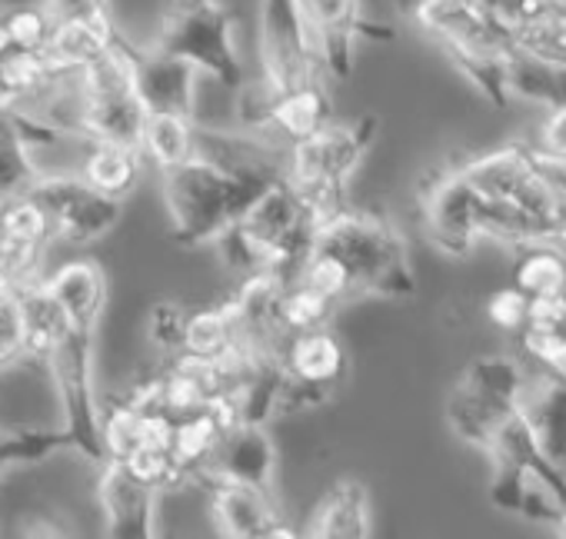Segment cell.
Wrapping results in <instances>:
<instances>
[{
  "label": "cell",
  "mask_w": 566,
  "mask_h": 539,
  "mask_svg": "<svg viewBox=\"0 0 566 539\" xmlns=\"http://www.w3.org/2000/svg\"><path fill=\"white\" fill-rule=\"evenodd\" d=\"M483 317L503 334H520L530 320V297L516 284H506L483 300Z\"/></svg>",
  "instance_id": "d590c367"
},
{
  "label": "cell",
  "mask_w": 566,
  "mask_h": 539,
  "mask_svg": "<svg viewBox=\"0 0 566 539\" xmlns=\"http://www.w3.org/2000/svg\"><path fill=\"white\" fill-rule=\"evenodd\" d=\"M276 473H280V453L266 423H240L237 430L223 436L213 463L203 469L197 486L203 479H233V483L276 493Z\"/></svg>",
  "instance_id": "9a60e30c"
},
{
  "label": "cell",
  "mask_w": 566,
  "mask_h": 539,
  "mask_svg": "<svg viewBox=\"0 0 566 539\" xmlns=\"http://www.w3.org/2000/svg\"><path fill=\"white\" fill-rule=\"evenodd\" d=\"M506 87L513 101H526L536 107H566V67L536 61L530 54H513L506 67Z\"/></svg>",
  "instance_id": "484cf974"
},
{
  "label": "cell",
  "mask_w": 566,
  "mask_h": 539,
  "mask_svg": "<svg viewBox=\"0 0 566 539\" xmlns=\"http://www.w3.org/2000/svg\"><path fill=\"white\" fill-rule=\"evenodd\" d=\"M41 163L28 144V137L21 134V127L11 120V114L0 117V203L31 193L34 183L41 180Z\"/></svg>",
  "instance_id": "4316f807"
},
{
  "label": "cell",
  "mask_w": 566,
  "mask_h": 539,
  "mask_svg": "<svg viewBox=\"0 0 566 539\" xmlns=\"http://www.w3.org/2000/svg\"><path fill=\"white\" fill-rule=\"evenodd\" d=\"M523 413L543 450L553 459L566 463V377L543 373L539 380H533L523 400Z\"/></svg>",
  "instance_id": "7402d4cb"
},
{
  "label": "cell",
  "mask_w": 566,
  "mask_h": 539,
  "mask_svg": "<svg viewBox=\"0 0 566 539\" xmlns=\"http://www.w3.org/2000/svg\"><path fill=\"white\" fill-rule=\"evenodd\" d=\"M24 367V307L18 290L0 287V373Z\"/></svg>",
  "instance_id": "e575fe53"
},
{
  "label": "cell",
  "mask_w": 566,
  "mask_h": 539,
  "mask_svg": "<svg viewBox=\"0 0 566 539\" xmlns=\"http://www.w3.org/2000/svg\"><path fill=\"white\" fill-rule=\"evenodd\" d=\"M147 167L150 163H147L140 147L111 144V140H87L81 157H77V173L91 187H97L101 193H107L114 200H124V203L140 187Z\"/></svg>",
  "instance_id": "ffe728a7"
},
{
  "label": "cell",
  "mask_w": 566,
  "mask_h": 539,
  "mask_svg": "<svg viewBox=\"0 0 566 539\" xmlns=\"http://www.w3.org/2000/svg\"><path fill=\"white\" fill-rule=\"evenodd\" d=\"M340 304L331 300L327 294L314 290L304 281H287L280 294V324L291 337L304 334V330H321V327H334Z\"/></svg>",
  "instance_id": "83f0119b"
},
{
  "label": "cell",
  "mask_w": 566,
  "mask_h": 539,
  "mask_svg": "<svg viewBox=\"0 0 566 539\" xmlns=\"http://www.w3.org/2000/svg\"><path fill=\"white\" fill-rule=\"evenodd\" d=\"M520 353L536 363L543 373L566 377V324L563 327H533L526 324L520 334Z\"/></svg>",
  "instance_id": "836d02e7"
},
{
  "label": "cell",
  "mask_w": 566,
  "mask_h": 539,
  "mask_svg": "<svg viewBox=\"0 0 566 539\" xmlns=\"http://www.w3.org/2000/svg\"><path fill=\"white\" fill-rule=\"evenodd\" d=\"M460 383L473 387L476 393H483L503 406H523L533 377L526 373V367L516 353H483L467 363V370L460 373Z\"/></svg>",
  "instance_id": "d4e9b609"
},
{
  "label": "cell",
  "mask_w": 566,
  "mask_h": 539,
  "mask_svg": "<svg viewBox=\"0 0 566 539\" xmlns=\"http://www.w3.org/2000/svg\"><path fill=\"white\" fill-rule=\"evenodd\" d=\"M0 21H4L14 47H24V51H44L57 28V18L51 14L44 0H21V4L0 8Z\"/></svg>",
  "instance_id": "1f68e13d"
},
{
  "label": "cell",
  "mask_w": 566,
  "mask_h": 539,
  "mask_svg": "<svg viewBox=\"0 0 566 539\" xmlns=\"http://www.w3.org/2000/svg\"><path fill=\"white\" fill-rule=\"evenodd\" d=\"M48 290L57 297L74 330H91V334L101 330L107 297H111V281H107V270L97 260L81 256V260L61 263L48 274Z\"/></svg>",
  "instance_id": "ac0fdd59"
},
{
  "label": "cell",
  "mask_w": 566,
  "mask_h": 539,
  "mask_svg": "<svg viewBox=\"0 0 566 539\" xmlns=\"http://www.w3.org/2000/svg\"><path fill=\"white\" fill-rule=\"evenodd\" d=\"M150 47L190 61L227 91H240L247 84L237 21L223 0H170Z\"/></svg>",
  "instance_id": "8992f818"
},
{
  "label": "cell",
  "mask_w": 566,
  "mask_h": 539,
  "mask_svg": "<svg viewBox=\"0 0 566 539\" xmlns=\"http://www.w3.org/2000/svg\"><path fill=\"white\" fill-rule=\"evenodd\" d=\"M200 489L207 493V512L213 532L223 539H294L304 529L291 526L283 516L276 493L233 483V479H203Z\"/></svg>",
  "instance_id": "7c38bea8"
},
{
  "label": "cell",
  "mask_w": 566,
  "mask_h": 539,
  "mask_svg": "<svg viewBox=\"0 0 566 539\" xmlns=\"http://www.w3.org/2000/svg\"><path fill=\"white\" fill-rule=\"evenodd\" d=\"M463 173L480 193L483 236L510 250L566 233V163L539 147L506 144L460 157Z\"/></svg>",
  "instance_id": "6da1fadb"
},
{
  "label": "cell",
  "mask_w": 566,
  "mask_h": 539,
  "mask_svg": "<svg viewBox=\"0 0 566 539\" xmlns=\"http://www.w3.org/2000/svg\"><path fill=\"white\" fill-rule=\"evenodd\" d=\"M513 410H520V406H503V403H496V400L476 393L473 387H467V383H460V380L453 383V390H450V397H447V423H450L453 436H457L460 443L480 450V453L490 450L496 430L503 426V420H506Z\"/></svg>",
  "instance_id": "44dd1931"
},
{
  "label": "cell",
  "mask_w": 566,
  "mask_h": 539,
  "mask_svg": "<svg viewBox=\"0 0 566 539\" xmlns=\"http://www.w3.org/2000/svg\"><path fill=\"white\" fill-rule=\"evenodd\" d=\"M187 317H190V310H187L184 304H177V300H157V304L147 310L144 334H147V344H150L164 360L184 353Z\"/></svg>",
  "instance_id": "d6a6232c"
},
{
  "label": "cell",
  "mask_w": 566,
  "mask_h": 539,
  "mask_svg": "<svg viewBox=\"0 0 566 539\" xmlns=\"http://www.w3.org/2000/svg\"><path fill=\"white\" fill-rule=\"evenodd\" d=\"M480 4L513 31V28L530 24V21L549 14V11L566 8V0H480Z\"/></svg>",
  "instance_id": "8d00e7d4"
},
{
  "label": "cell",
  "mask_w": 566,
  "mask_h": 539,
  "mask_svg": "<svg viewBox=\"0 0 566 539\" xmlns=\"http://www.w3.org/2000/svg\"><path fill=\"white\" fill-rule=\"evenodd\" d=\"M510 34H513V47L520 54L566 67V8L549 11L530 24H520Z\"/></svg>",
  "instance_id": "4dcf8cb0"
},
{
  "label": "cell",
  "mask_w": 566,
  "mask_h": 539,
  "mask_svg": "<svg viewBox=\"0 0 566 539\" xmlns=\"http://www.w3.org/2000/svg\"><path fill=\"white\" fill-rule=\"evenodd\" d=\"M400 11L490 107H510L506 67L516 54L513 34L480 0H400Z\"/></svg>",
  "instance_id": "7a4b0ae2"
},
{
  "label": "cell",
  "mask_w": 566,
  "mask_h": 539,
  "mask_svg": "<svg viewBox=\"0 0 566 539\" xmlns=\"http://www.w3.org/2000/svg\"><path fill=\"white\" fill-rule=\"evenodd\" d=\"M120 41L124 31L117 18H67L57 21L44 54L61 77H71V74H84Z\"/></svg>",
  "instance_id": "d6986e66"
},
{
  "label": "cell",
  "mask_w": 566,
  "mask_h": 539,
  "mask_svg": "<svg viewBox=\"0 0 566 539\" xmlns=\"http://www.w3.org/2000/svg\"><path fill=\"white\" fill-rule=\"evenodd\" d=\"M237 94V120L266 137V140H283L291 147L297 140H307L321 127L334 120V97L331 84H307L294 91H270L263 81L243 84Z\"/></svg>",
  "instance_id": "30bf717a"
},
{
  "label": "cell",
  "mask_w": 566,
  "mask_h": 539,
  "mask_svg": "<svg viewBox=\"0 0 566 539\" xmlns=\"http://www.w3.org/2000/svg\"><path fill=\"white\" fill-rule=\"evenodd\" d=\"M510 284L526 297L566 294V246L559 240H533L513 246Z\"/></svg>",
  "instance_id": "603a6c76"
},
{
  "label": "cell",
  "mask_w": 566,
  "mask_h": 539,
  "mask_svg": "<svg viewBox=\"0 0 566 539\" xmlns=\"http://www.w3.org/2000/svg\"><path fill=\"white\" fill-rule=\"evenodd\" d=\"M237 337H240L237 334V320H233L227 304L200 307V310H190V317H187L184 353L217 360V357H223L237 344Z\"/></svg>",
  "instance_id": "f1b7e54d"
},
{
  "label": "cell",
  "mask_w": 566,
  "mask_h": 539,
  "mask_svg": "<svg viewBox=\"0 0 566 539\" xmlns=\"http://www.w3.org/2000/svg\"><path fill=\"white\" fill-rule=\"evenodd\" d=\"M311 246L331 250L350 266L360 300H407L417 294L407 240L380 210L344 203L317 226Z\"/></svg>",
  "instance_id": "3957f363"
},
{
  "label": "cell",
  "mask_w": 566,
  "mask_h": 539,
  "mask_svg": "<svg viewBox=\"0 0 566 539\" xmlns=\"http://www.w3.org/2000/svg\"><path fill=\"white\" fill-rule=\"evenodd\" d=\"M556 532H559V536H563V539H566V512H563V519H559V522H556Z\"/></svg>",
  "instance_id": "60d3db41"
},
{
  "label": "cell",
  "mask_w": 566,
  "mask_h": 539,
  "mask_svg": "<svg viewBox=\"0 0 566 539\" xmlns=\"http://www.w3.org/2000/svg\"><path fill=\"white\" fill-rule=\"evenodd\" d=\"M157 499L160 493L140 476H134L120 459L97 463V506L107 536L114 539L157 536Z\"/></svg>",
  "instance_id": "4fadbf2b"
},
{
  "label": "cell",
  "mask_w": 566,
  "mask_h": 539,
  "mask_svg": "<svg viewBox=\"0 0 566 539\" xmlns=\"http://www.w3.org/2000/svg\"><path fill=\"white\" fill-rule=\"evenodd\" d=\"M21 522H24V526L18 529L21 536H71L67 526H54L57 519H54L51 512H31V516H24Z\"/></svg>",
  "instance_id": "ab89813d"
},
{
  "label": "cell",
  "mask_w": 566,
  "mask_h": 539,
  "mask_svg": "<svg viewBox=\"0 0 566 539\" xmlns=\"http://www.w3.org/2000/svg\"><path fill=\"white\" fill-rule=\"evenodd\" d=\"M283 390L276 416H301L324 406L350 377V350L334 327L294 334L280 353Z\"/></svg>",
  "instance_id": "9c48e42d"
},
{
  "label": "cell",
  "mask_w": 566,
  "mask_h": 539,
  "mask_svg": "<svg viewBox=\"0 0 566 539\" xmlns=\"http://www.w3.org/2000/svg\"><path fill=\"white\" fill-rule=\"evenodd\" d=\"M140 150L157 173H167V170L187 163L197 154V120L167 114V110H150L147 124H144Z\"/></svg>",
  "instance_id": "cb8c5ba5"
},
{
  "label": "cell",
  "mask_w": 566,
  "mask_h": 539,
  "mask_svg": "<svg viewBox=\"0 0 566 539\" xmlns=\"http://www.w3.org/2000/svg\"><path fill=\"white\" fill-rule=\"evenodd\" d=\"M380 134L377 114L331 120L307 140L287 147V180L317 216V226L347 203V183L367 160Z\"/></svg>",
  "instance_id": "5b68a950"
},
{
  "label": "cell",
  "mask_w": 566,
  "mask_h": 539,
  "mask_svg": "<svg viewBox=\"0 0 566 539\" xmlns=\"http://www.w3.org/2000/svg\"><path fill=\"white\" fill-rule=\"evenodd\" d=\"M260 81L270 91L331 84L321 34L304 0H256Z\"/></svg>",
  "instance_id": "52a82bcc"
},
{
  "label": "cell",
  "mask_w": 566,
  "mask_h": 539,
  "mask_svg": "<svg viewBox=\"0 0 566 539\" xmlns=\"http://www.w3.org/2000/svg\"><path fill=\"white\" fill-rule=\"evenodd\" d=\"M31 197L48 210L54 240L67 246H94L107 240L124 220V200L101 193L77 170L41 173Z\"/></svg>",
  "instance_id": "8fae6325"
},
{
  "label": "cell",
  "mask_w": 566,
  "mask_h": 539,
  "mask_svg": "<svg viewBox=\"0 0 566 539\" xmlns=\"http://www.w3.org/2000/svg\"><path fill=\"white\" fill-rule=\"evenodd\" d=\"M256 187L203 154H193L187 163L160 173V197L170 220V236L187 246H213L263 193Z\"/></svg>",
  "instance_id": "277c9868"
},
{
  "label": "cell",
  "mask_w": 566,
  "mask_h": 539,
  "mask_svg": "<svg viewBox=\"0 0 566 539\" xmlns=\"http://www.w3.org/2000/svg\"><path fill=\"white\" fill-rule=\"evenodd\" d=\"M197 77L200 71L184 57L150 44L137 47V87L147 110H167L197 120Z\"/></svg>",
  "instance_id": "2e32d148"
},
{
  "label": "cell",
  "mask_w": 566,
  "mask_h": 539,
  "mask_svg": "<svg viewBox=\"0 0 566 539\" xmlns=\"http://www.w3.org/2000/svg\"><path fill=\"white\" fill-rule=\"evenodd\" d=\"M536 147L546 157L566 163V107H553L546 114V120L539 124V134H536Z\"/></svg>",
  "instance_id": "74e56055"
},
{
  "label": "cell",
  "mask_w": 566,
  "mask_h": 539,
  "mask_svg": "<svg viewBox=\"0 0 566 539\" xmlns=\"http://www.w3.org/2000/svg\"><path fill=\"white\" fill-rule=\"evenodd\" d=\"M294 281L311 284L314 290L327 294V297L337 300L340 307L360 300V290H357V281H354V274H350V266H347L337 253L321 250V246H311V250H307V256L301 260Z\"/></svg>",
  "instance_id": "f546056e"
},
{
  "label": "cell",
  "mask_w": 566,
  "mask_h": 539,
  "mask_svg": "<svg viewBox=\"0 0 566 539\" xmlns=\"http://www.w3.org/2000/svg\"><path fill=\"white\" fill-rule=\"evenodd\" d=\"M304 536L311 539H370L374 536V496L364 479L340 476L311 509Z\"/></svg>",
  "instance_id": "e0dca14e"
},
{
  "label": "cell",
  "mask_w": 566,
  "mask_h": 539,
  "mask_svg": "<svg viewBox=\"0 0 566 539\" xmlns=\"http://www.w3.org/2000/svg\"><path fill=\"white\" fill-rule=\"evenodd\" d=\"M417 210L427 243L443 260H467L483 240L480 193L460 160L433 167L417 183Z\"/></svg>",
  "instance_id": "ba28073f"
},
{
  "label": "cell",
  "mask_w": 566,
  "mask_h": 539,
  "mask_svg": "<svg viewBox=\"0 0 566 539\" xmlns=\"http://www.w3.org/2000/svg\"><path fill=\"white\" fill-rule=\"evenodd\" d=\"M307 14L321 34L324 61L331 71V81H347L354 74V47L360 38L370 41H390L394 31L384 24H374L364 11V0H304Z\"/></svg>",
  "instance_id": "5bb4252c"
},
{
  "label": "cell",
  "mask_w": 566,
  "mask_h": 539,
  "mask_svg": "<svg viewBox=\"0 0 566 539\" xmlns=\"http://www.w3.org/2000/svg\"><path fill=\"white\" fill-rule=\"evenodd\" d=\"M533 327H563L566 324V294H543L530 297V320Z\"/></svg>",
  "instance_id": "f35d334b"
}]
</instances>
